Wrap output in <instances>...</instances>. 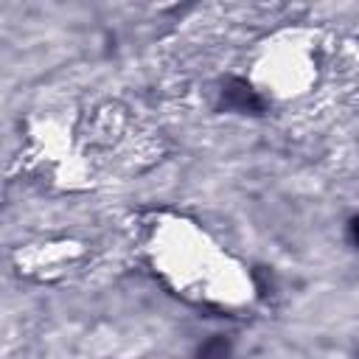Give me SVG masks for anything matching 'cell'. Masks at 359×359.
Wrapping results in <instances>:
<instances>
[{"mask_svg": "<svg viewBox=\"0 0 359 359\" xmlns=\"http://www.w3.org/2000/svg\"><path fill=\"white\" fill-rule=\"evenodd\" d=\"M227 356H230L227 342H224L222 337H213V339H208V342L199 348V356H196V359H227Z\"/></svg>", "mask_w": 359, "mask_h": 359, "instance_id": "cell-1", "label": "cell"}]
</instances>
